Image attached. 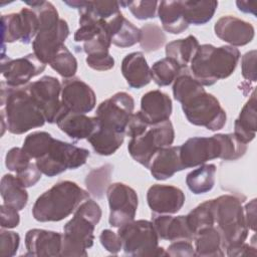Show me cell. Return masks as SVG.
Segmentation results:
<instances>
[{
  "instance_id": "6da1fadb",
  "label": "cell",
  "mask_w": 257,
  "mask_h": 257,
  "mask_svg": "<svg viewBox=\"0 0 257 257\" xmlns=\"http://www.w3.org/2000/svg\"><path fill=\"white\" fill-rule=\"evenodd\" d=\"M2 135L6 128L14 135H22L42 126L46 118L42 109L33 99L27 85L11 87L1 82Z\"/></svg>"
},
{
  "instance_id": "7a4b0ae2",
  "label": "cell",
  "mask_w": 257,
  "mask_h": 257,
  "mask_svg": "<svg viewBox=\"0 0 257 257\" xmlns=\"http://www.w3.org/2000/svg\"><path fill=\"white\" fill-rule=\"evenodd\" d=\"M35 11L39 20V29L32 41L33 53L44 64H48L56 52L64 45L69 35L67 22L59 18L51 2L44 0L25 1Z\"/></svg>"
},
{
  "instance_id": "3957f363",
  "label": "cell",
  "mask_w": 257,
  "mask_h": 257,
  "mask_svg": "<svg viewBox=\"0 0 257 257\" xmlns=\"http://www.w3.org/2000/svg\"><path fill=\"white\" fill-rule=\"evenodd\" d=\"M89 193L72 181H60L41 194L32 208L38 222H58L74 213Z\"/></svg>"
},
{
  "instance_id": "277c9868",
  "label": "cell",
  "mask_w": 257,
  "mask_h": 257,
  "mask_svg": "<svg viewBox=\"0 0 257 257\" xmlns=\"http://www.w3.org/2000/svg\"><path fill=\"white\" fill-rule=\"evenodd\" d=\"M240 59L238 48L212 44L199 46L190 62V72L203 86H211L220 79L229 77L236 69Z\"/></svg>"
},
{
  "instance_id": "5b68a950",
  "label": "cell",
  "mask_w": 257,
  "mask_h": 257,
  "mask_svg": "<svg viewBox=\"0 0 257 257\" xmlns=\"http://www.w3.org/2000/svg\"><path fill=\"white\" fill-rule=\"evenodd\" d=\"M100 206L91 199L83 201L64 225L60 256H87L93 245L94 228L101 218Z\"/></svg>"
},
{
  "instance_id": "8992f818",
  "label": "cell",
  "mask_w": 257,
  "mask_h": 257,
  "mask_svg": "<svg viewBox=\"0 0 257 257\" xmlns=\"http://www.w3.org/2000/svg\"><path fill=\"white\" fill-rule=\"evenodd\" d=\"M243 201L235 195H222L212 199L214 226L219 231L223 248L245 242L248 227L244 215Z\"/></svg>"
},
{
  "instance_id": "52a82bcc",
  "label": "cell",
  "mask_w": 257,
  "mask_h": 257,
  "mask_svg": "<svg viewBox=\"0 0 257 257\" xmlns=\"http://www.w3.org/2000/svg\"><path fill=\"white\" fill-rule=\"evenodd\" d=\"M117 234L122 242L124 254L131 256H168L167 251L159 246V236L148 220H134L118 228Z\"/></svg>"
},
{
  "instance_id": "ba28073f",
  "label": "cell",
  "mask_w": 257,
  "mask_h": 257,
  "mask_svg": "<svg viewBox=\"0 0 257 257\" xmlns=\"http://www.w3.org/2000/svg\"><path fill=\"white\" fill-rule=\"evenodd\" d=\"M188 121L194 125L204 126L209 131L221 130L227 119L225 109L216 96L208 93L205 88L195 92L181 102Z\"/></svg>"
},
{
  "instance_id": "9c48e42d",
  "label": "cell",
  "mask_w": 257,
  "mask_h": 257,
  "mask_svg": "<svg viewBox=\"0 0 257 257\" xmlns=\"http://www.w3.org/2000/svg\"><path fill=\"white\" fill-rule=\"evenodd\" d=\"M88 157V150L54 139L47 153L35 163L43 175L54 177L66 170H75L83 166Z\"/></svg>"
},
{
  "instance_id": "30bf717a",
  "label": "cell",
  "mask_w": 257,
  "mask_h": 257,
  "mask_svg": "<svg viewBox=\"0 0 257 257\" xmlns=\"http://www.w3.org/2000/svg\"><path fill=\"white\" fill-rule=\"evenodd\" d=\"M174 140V126L169 119L157 124H151L143 135L131 139L127 151L136 162L149 168L153 156L160 149L170 147Z\"/></svg>"
},
{
  "instance_id": "8fae6325",
  "label": "cell",
  "mask_w": 257,
  "mask_h": 257,
  "mask_svg": "<svg viewBox=\"0 0 257 257\" xmlns=\"http://www.w3.org/2000/svg\"><path fill=\"white\" fill-rule=\"evenodd\" d=\"M135 100L131 94L119 91L103 100L96 108L98 126L125 135L126 124L134 113Z\"/></svg>"
},
{
  "instance_id": "7c38bea8",
  "label": "cell",
  "mask_w": 257,
  "mask_h": 257,
  "mask_svg": "<svg viewBox=\"0 0 257 257\" xmlns=\"http://www.w3.org/2000/svg\"><path fill=\"white\" fill-rule=\"evenodd\" d=\"M106 197L109 206L108 223L111 227L119 228L135 220L139 198L132 187L123 183L110 184Z\"/></svg>"
},
{
  "instance_id": "4fadbf2b",
  "label": "cell",
  "mask_w": 257,
  "mask_h": 257,
  "mask_svg": "<svg viewBox=\"0 0 257 257\" xmlns=\"http://www.w3.org/2000/svg\"><path fill=\"white\" fill-rule=\"evenodd\" d=\"M3 44L20 41L28 44L35 38L39 29V20L31 8H22L17 13L1 17Z\"/></svg>"
},
{
  "instance_id": "5bb4252c",
  "label": "cell",
  "mask_w": 257,
  "mask_h": 257,
  "mask_svg": "<svg viewBox=\"0 0 257 257\" xmlns=\"http://www.w3.org/2000/svg\"><path fill=\"white\" fill-rule=\"evenodd\" d=\"M27 89L39 107L46 121L55 123L61 110V83L56 77L45 75L27 84Z\"/></svg>"
},
{
  "instance_id": "9a60e30c",
  "label": "cell",
  "mask_w": 257,
  "mask_h": 257,
  "mask_svg": "<svg viewBox=\"0 0 257 257\" xmlns=\"http://www.w3.org/2000/svg\"><path fill=\"white\" fill-rule=\"evenodd\" d=\"M46 64L41 62L34 53H29L23 57L2 59L1 72L5 82L11 87H21L27 85L32 77L44 71Z\"/></svg>"
},
{
  "instance_id": "2e32d148",
  "label": "cell",
  "mask_w": 257,
  "mask_h": 257,
  "mask_svg": "<svg viewBox=\"0 0 257 257\" xmlns=\"http://www.w3.org/2000/svg\"><path fill=\"white\" fill-rule=\"evenodd\" d=\"M62 106L71 112L87 113L96 104L93 89L80 78H65L61 83L60 94Z\"/></svg>"
},
{
  "instance_id": "e0dca14e",
  "label": "cell",
  "mask_w": 257,
  "mask_h": 257,
  "mask_svg": "<svg viewBox=\"0 0 257 257\" xmlns=\"http://www.w3.org/2000/svg\"><path fill=\"white\" fill-rule=\"evenodd\" d=\"M220 154V143L215 135L210 138H190L180 146V159L184 169L199 167L210 160L219 159Z\"/></svg>"
},
{
  "instance_id": "ac0fdd59",
  "label": "cell",
  "mask_w": 257,
  "mask_h": 257,
  "mask_svg": "<svg viewBox=\"0 0 257 257\" xmlns=\"http://www.w3.org/2000/svg\"><path fill=\"white\" fill-rule=\"evenodd\" d=\"M184 192L175 186L155 184L149 188L147 202L156 214H176L185 204Z\"/></svg>"
},
{
  "instance_id": "d6986e66",
  "label": "cell",
  "mask_w": 257,
  "mask_h": 257,
  "mask_svg": "<svg viewBox=\"0 0 257 257\" xmlns=\"http://www.w3.org/2000/svg\"><path fill=\"white\" fill-rule=\"evenodd\" d=\"M214 31L217 37L233 47L250 43L255 35V29L251 23L231 15L219 18L214 25Z\"/></svg>"
},
{
  "instance_id": "ffe728a7",
  "label": "cell",
  "mask_w": 257,
  "mask_h": 257,
  "mask_svg": "<svg viewBox=\"0 0 257 257\" xmlns=\"http://www.w3.org/2000/svg\"><path fill=\"white\" fill-rule=\"evenodd\" d=\"M62 234L44 229H30L25 235L26 256H60Z\"/></svg>"
},
{
  "instance_id": "44dd1931",
  "label": "cell",
  "mask_w": 257,
  "mask_h": 257,
  "mask_svg": "<svg viewBox=\"0 0 257 257\" xmlns=\"http://www.w3.org/2000/svg\"><path fill=\"white\" fill-rule=\"evenodd\" d=\"M62 105V104H61ZM55 123L70 139L79 141L88 139L97 128L98 120L95 116H87L84 113L71 112L61 106Z\"/></svg>"
},
{
  "instance_id": "7402d4cb",
  "label": "cell",
  "mask_w": 257,
  "mask_h": 257,
  "mask_svg": "<svg viewBox=\"0 0 257 257\" xmlns=\"http://www.w3.org/2000/svg\"><path fill=\"white\" fill-rule=\"evenodd\" d=\"M172 110L171 97L159 89L148 91L142 96L140 111L150 124L169 120Z\"/></svg>"
},
{
  "instance_id": "603a6c76",
  "label": "cell",
  "mask_w": 257,
  "mask_h": 257,
  "mask_svg": "<svg viewBox=\"0 0 257 257\" xmlns=\"http://www.w3.org/2000/svg\"><path fill=\"white\" fill-rule=\"evenodd\" d=\"M151 175L158 181L173 177L184 170L180 159V146H170L160 149L152 158L149 168Z\"/></svg>"
},
{
  "instance_id": "cb8c5ba5",
  "label": "cell",
  "mask_w": 257,
  "mask_h": 257,
  "mask_svg": "<svg viewBox=\"0 0 257 257\" xmlns=\"http://www.w3.org/2000/svg\"><path fill=\"white\" fill-rule=\"evenodd\" d=\"M152 222L160 239L171 242L194 239V234L189 228L185 215L173 217L170 214H160L155 216Z\"/></svg>"
},
{
  "instance_id": "d4e9b609",
  "label": "cell",
  "mask_w": 257,
  "mask_h": 257,
  "mask_svg": "<svg viewBox=\"0 0 257 257\" xmlns=\"http://www.w3.org/2000/svg\"><path fill=\"white\" fill-rule=\"evenodd\" d=\"M121 73L126 83L137 89L148 85L152 80L151 68L144 53L140 51L132 52L122 59Z\"/></svg>"
},
{
  "instance_id": "484cf974",
  "label": "cell",
  "mask_w": 257,
  "mask_h": 257,
  "mask_svg": "<svg viewBox=\"0 0 257 257\" xmlns=\"http://www.w3.org/2000/svg\"><path fill=\"white\" fill-rule=\"evenodd\" d=\"M106 22L111 43L113 45L125 48L140 42L141 29L128 21L121 12Z\"/></svg>"
},
{
  "instance_id": "4316f807",
  "label": "cell",
  "mask_w": 257,
  "mask_h": 257,
  "mask_svg": "<svg viewBox=\"0 0 257 257\" xmlns=\"http://www.w3.org/2000/svg\"><path fill=\"white\" fill-rule=\"evenodd\" d=\"M257 132V112L256 95L253 91L251 97L242 107L239 116L234 122V135L243 144L251 143Z\"/></svg>"
},
{
  "instance_id": "83f0119b",
  "label": "cell",
  "mask_w": 257,
  "mask_h": 257,
  "mask_svg": "<svg viewBox=\"0 0 257 257\" xmlns=\"http://www.w3.org/2000/svg\"><path fill=\"white\" fill-rule=\"evenodd\" d=\"M158 15L163 29L169 33L180 34L189 27L185 19L183 1L159 2Z\"/></svg>"
},
{
  "instance_id": "f1b7e54d",
  "label": "cell",
  "mask_w": 257,
  "mask_h": 257,
  "mask_svg": "<svg viewBox=\"0 0 257 257\" xmlns=\"http://www.w3.org/2000/svg\"><path fill=\"white\" fill-rule=\"evenodd\" d=\"M193 240L195 241V256L222 257L225 255L221 235L215 226L199 231Z\"/></svg>"
},
{
  "instance_id": "f546056e",
  "label": "cell",
  "mask_w": 257,
  "mask_h": 257,
  "mask_svg": "<svg viewBox=\"0 0 257 257\" xmlns=\"http://www.w3.org/2000/svg\"><path fill=\"white\" fill-rule=\"evenodd\" d=\"M124 134L97 126L87 141L97 155L110 156L120 148L124 141Z\"/></svg>"
},
{
  "instance_id": "4dcf8cb0",
  "label": "cell",
  "mask_w": 257,
  "mask_h": 257,
  "mask_svg": "<svg viewBox=\"0 0 257 257\" xmlns=\"http://www.w3.org/2000/svg\"><path fill=\"white\" fill-rule=\"evenodd\" d=\"M0 193L4 204L12 206L19 211L27 205L28 193L16 176L6 174L2 177Z\"/></svg>"
},
{
  "instance_id": "1f68e13d",
  "label": "cell",
  "mask_w": 257,
  "mask_h": 257,
  "mask_svg": "<svg viewBox=\"0 0 257 257\" xmlns=\"http://www.w3.org/2000/svg\"><path fill=\"white\" fill-rule=\"evenodd\" d=\"M200 44L194 35L177 39L166 45V57L174 59L181 67H187Z\"/></svg>"
},
{
  "instance_id": "d6a6232c",
  "label": "cell",
  "mask_w": 257,
  "mask_h": 257,
  "mask_svg": "<svg viewBox=\"0 0 257 257\" xmlns=\"http://www.w3.org/2000/svg\"><path fill=\"white\" fill-rule=\"evenodd\" d=\"M216 170L214 164H203L191 171L186 177V184L189 190L196 195L211 191L215 185Z\"/></svg>"
},
{
  "instance_id": "836d02e7",
  "label": "cell",
  "mask_w": 257,
  "mask_h": 257,
  "mask_svg": "<svg viewBox=\"0 0 257 257\" xmlns=\"http://www.w3.org/2000/svg\"><path fill=\"white\" fill-rule=\"evenodd\" d=\"M187 23L203 25L209 22L218 7L217 1H183Z\"/></svg>"
},
{
  "instance_id": "e575fe53",
  "label": "cell",
  "mask_w": 257,
  "mask_h": 257,
  "mask_svg": "<svg viewBox=\"0 0 257 257\" xmlns=\"http://www.w3.org/2000/svg\"><path fill=\"white\" fill-rule=\"evenodd\" d=\"M112 171L113 166L110 164H105L92 169L86 175L84 180L87 192L93 197L101 199L104 194H106V190L110 185Z\"/></svg>"
},
{
  "instance_id": "d590c367",
  "label": "cell",
  "mask_w": 257,
  "mask_h": 257,
  "mask_svg": "<svg viewBox=\"0 0 257 257\" xmlns=\"http://www.w3.org/2000/svg\"><path fill=\"white\" fill-rule=\"evenodd\" d=\"M189 228L194 236L201 230L214 226V214L212 207V200H207L196 208H194L188 215H186Z\"/></svg>"
},
{
  "instance_id": "8d00e7d4",
  "label": "cell",
  "mask_w": 257,
  "mask_h": 257,
  "mask_svg": "<svg viewBox=\"0 0 257 257\" xmlns=\"http://www.w3.org/2000/svg\"><path fill=\"white\" fill-rule=\"evenodd\" d=\"M181 67L174 59L165 57L156 61L151 67L152 79L159 86H167L174 82Z\"/></svg>"
},
{
  "instance_id": "74e56055",
  "label": "cell",
  "mask_w": 257,
  "mask_h": 257,
  "mask_svg": "<svg viewBox=\"0 0 257 257\" xmlns=\"http://www.w3.org/2000/svg\"><path fill=\"white\" fill-rule=\"evenodd\" d=\"M53 141L47 132H34L25 138L22 149L31 159L37 160L47 153Z\"/></svg>"
},
{
  "instance_id": "f35d334b",
  "label": "cell",
  "mask_w": 257,
  "mask_h": 257,
  "mask_svg": "<svg viewBox=\"0 0 257 257\" xmlns=\"http://www.w3.org/2000/svg\"><path fill=\"white\" fill-rule=\"evenodd\" d=\"M48 64L63 78L74 77L77 71V60L65 45L56 52Z\"/></svg>"
},
{
  "instance_id": "ab89813d",
  "label": "cell",
  "mask_w": 257,
  "mask_h": 257,
  "mask_svg": "<svg viewBox=\"0 0 257 257\" xmlns=\"http://www.w3.org/2000/svg\"><path fill=\"white\" fill-rule=\"evenodd\" d=\"M220 143V158L225 161H235L242 158L247 152V145L240 142L234 134L215 135Z\"/></svg>"
},
{
  "instance_id": "60d3db41",
  "label": "cell",
  "mask_w": 257,
  "mask_h": 257,
  "mask_svg": "<svg viewBox=\"0 0 257 257\" xmlns=\"http://www.w3.org/2000/svg\"><path fill=\"white\" fill-rule=\"evenodd\" d=\"M141 29L140 45L146 52L159 50L166 42V35L163 29L156 23H147Z\"/></svg>"
},
{
  "instance_id": "b9f144b4",
  "label": "cell",
  "mask_w": 257,
  "mask_h": 257,
  "mask_svg": "<svg viewBox=\"0 0 257 257\" xmlns=\"http://www.w3.org/2000/svg\"><path fill=\"white\" fill-rule=\"evenodd\" d=\"M120 6L128 8L132 14L139 20L154 18L158 10V1H120Z\"/></svg>"
},
{
  "instance_id": "7bdbcfd3",
  "label": "cell",
  "mask_w": 257,
  "mask_h": 257,
  "mask_svg": "<svg viewBox=\"0 0 257 257\" xmlns=\"http://www.w3.org/2000/svg\"><path fill=\"white\" fill-rule=\"evenodd\" d=\"M30 160L31 158L22 148H12L5 156V166L9 171L17 174L29 166Z\"/></svg>"
},
{
  "instance_id": "ee69618b",
  "label": "cell",
  "mask_w": 257,
  "mask_h": 257,
  "mask_svg": "<svg viewBox=\"0 0 257 257\" xmlns=\"http://www.w3.org/2000/svg\"><path fill=\"white\" fill-rule=\"evenodd\" d=\"M20 244L18 233L1 229L0 232V255L2 257H12L16 254Z\"/></svg>"
},
{
  "instance_id": "f6af8a7d",
  "label": "cell",
  "mask_w": 257,
  "mask_h": 257,
  "mask_svg": "<svg viewBox=\"0 0 257 257\" xmlns=\"http://www.w3.org/2000/svg\"><path fill=\"white\" fill-rule=\"evenodd\" d=\"M151 124L147 121L145 116L141 111L134 112L126 124L125 127V136L130 137L131 139L139 137L143 135Z\"/></svg>"
},
{
  "instance_id": "bcb514c9",
  "label": "cell",
  "mask_w": 257,
  "mask_h": 257,
  "mask_svg": "<svg viewBox=\"0 0 257 257\" xmlns=\"http://www.w3.org/2000/svg\"><path fill=\"white\" fill-rule=\"evenodd\" d=\"M85 61L90 68L97 71L109 70L114 66V59L109 52L87 55Z\"/></svg>"
},
{
  "instance_id": "7dc6e473",
  "label": "cell",
  "mask_w": 257,
  "mask_h": 257,
  "mask_svg": "<svg viewBox=\"0 0 257 257\" xmlns=\"http://www.w3.org/2000/svg\"><path fill=\"white\" fill-rule=\"evenodd\" d=\"M99 241L102 247L111 254H117L122 249V242L119 235L109 229L101 231Z\"/></svg>"
},
{
  "instance_id": "c3c4849f",
  "label": "cell",
  "mask_w": 257,
  "mask_h": 257,
  "mask_svg": "<svg viewBox=\"0 0 257 257\" xmlns=\"http://www.w3.org/2000/svg\"><path fill=\"white\" fill-rule=\"evenodd\" d=\"M256 56L257 51L255 49L246 52L241 58L242 76L249 81H256Z\"/></svg>"
},
{
  "instance_id": "681fc988",
  "label": "cell",
  "mask_w": 257,
  "mask_h": 257,
  "mask_svg": "<svg viewBox=\"0 0 257 257\" xmlns=\"http://www.w3.org/2000/svg\"><path fill=\"white\" fill-rule=\"evenodd\" d=\"M18 211L19 210H17L16 208L3 203L0 206L1 228L11 229L17 227L20 223V216Z\"/></svg>"
},
{
  "instance_id": "f907efd6",
  "label": "cell",
  "mask_w": 257,
  "mask_h": 257,
  "mask_svg": "<svg viewBox=\"0 0 257 257\" xmlns=\"http://www.w3.org/2000/svg\"><path fill=\"white\" fill-rule=\"evenodd\" d=\"M41 175L36 163H30L27 168L17 173L16 177L25 188H28L34 186L41 179Z\"/></svg>"
},
{
  "instance_id": "816d5d0a",
  "label": "cell",
  "mask_w": 257,
  "mask_h": 257,
  "mask_svg": "<svg viewBox=\"0 0 257 257\" xmlns=\"http://www.w3.org/2000/svg\"><path fill=\"white\" fill-rule=\"evenodd\" d=\"M168 256H181V257H193L195 256V248L189 240L173 241L168 249Z\"/></svg>"
},
{
  "instance_id": "f5cc1de1",
  "label": "cell",
  "mask_w": 257,
  "mask_h": 257,
  "mask_svg": "<svg viewBox=\"0 0 257 257\" xmlns=\"http://www.w3.org/2000/svg\"><path fill=\"white\" fill-rule=\"evenodd\" d=\"M226 254L230 257H232V256H256L257 251H256L255 246H251V245L243 242L238 245L227 247Z\"/></svg>"
},
{
  "instance_id": "db71d44e",
  "label": "cell",
  "mask_w": 257,
  "mask_h": 257,
  "mask_svg": "<svg viewBox=\"0 0 257 257\" xmlns=\"http://www.w3.org/2000/svg\"><path fill=\"white\" fill-rule=\"evenodd\" d=\"M244 215L249 230H256V199H252L244 207Z\"/></svg>"
},
{
  "instance_id": "11a10c76",
  "label": "cell",
  "mask_w": 257,
  "mask_h": 257,
  "mask_svg": "<svg viewBox=\"0 0 257 257\" xmlns=\"http://www.w3.org/2000/svg\"><path fill=\"white\" fill-rule=\"evenodd\" d=\"M236 5L240 11L256 15V1H236Z\"/></svg>"
}]
</instances>
